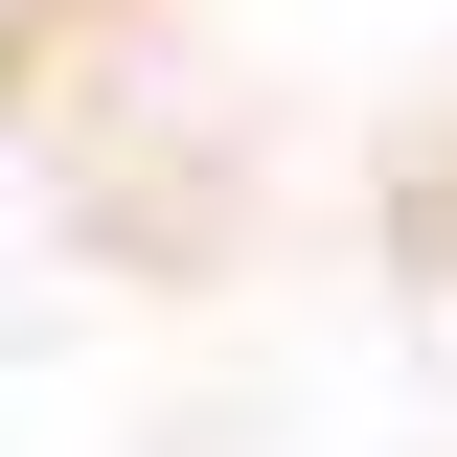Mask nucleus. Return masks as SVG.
<instances>
[{"instance_id": "obj_1", "label": "nucleus", "mask_w": 457, "mask_h": 457, "mask_svg": "<svg viewBox=\"0 0 457 457\" xmlns=\"http://www.w3.org/2000/svg\"><path fill=\"white\" fill-rule=\"evenodd\" d=\"M0 23H46V0H0Z\"/></svg>"}]
</instances>
